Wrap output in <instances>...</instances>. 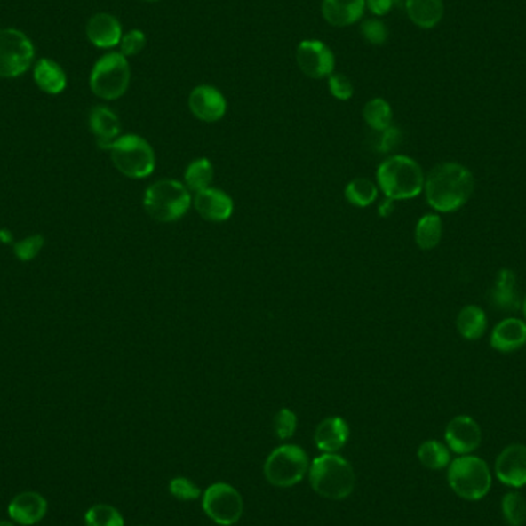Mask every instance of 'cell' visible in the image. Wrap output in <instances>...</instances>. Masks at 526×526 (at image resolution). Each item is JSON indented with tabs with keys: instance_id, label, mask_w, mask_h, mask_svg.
Here are the masks:
<instances>
[{
	"instance_id": "obj_23",
	"label": "cell",
	"mask_w": 526,
	"mask_h": 526,
	"mask_svg": "<svg viewBox=\"0 0 526 526\" xmlns=\"http://www.w3.org/2000/svg\"><path fill=\"white\" fill-rule=\"evenodd\" d=\"M36 85L46 94H60L67 88V75L52 59H41L35 67Z\"/></svg>"
},
{
	"instance_id": "obj_27",
	"label": "cell",
	"mask_w": 526,
	"mask_h": 526,
	"mask_svg": "<svg viewBox=\"0 0 526 526\" xmlns=\"http://www.w3.org/2000/svg\"><path fill=\"white\" fill-rule=\"evenodd\" d=\"M212 178H214V168H212L211 162L202 157V159H195L187 166L185 174H183V183L189 191L199 193L202 189L211 187Z\"/></svg>"
},
{
	"instance_id": "obj_3",
	"label": "cell",
	"mask_w": 526,
	"mask_h": 526,
	"mask_svg": "<svg viewBox=\"0 0 526 526\" xmlns=\"http://www.w3.org/2000/svg\"><path fill=\"white\" fill-rule=\"evenodd\" d=\"M308 475L313 490L328 500H344L355 491V469L338 452H323L315 458L309 465Z\"/></svg>"
},
{
	"instance_id": "obj_20",
	"label": "cell",
	"mask_w": 526,
	"mask_h": 526,
	"mask_svg": "<svg viewBox=\"0 0 526 526\" xmlns=\"http://www.w3.org/2000/svg\"><path fill=\"white\" fill-rule=\"evenodd\" d=\"M365 6V0H323L322 16L332 27L342 28L359 22Z\"/></svg>"
},
{
	"instance_id": "obj_43",
	"label": "cell",
	"mask_w": 526,
	"mask_h": 526,
	"mask_svg": "<svg viewBox=\"0 0 526 526\" xmlns=\"http://www.w3.org/2000/svg\"><path fill=\"white\" fill-rule=\"evenodd\" d=\"M522 309H523V315H525V319H526V298L523 299V304H522Z\"/></svg>"
},
{
	"instance_id": "obj_28",
	"label": "cell",
	"mask_w": 526,
	"mask_h": 526,
	"mask_svg": "<svg viewBox=\"0 0 526 526\" xmlns=\"http://www.w3.org/2000/svg\"><path fill=\"white\" fill-rule=\"evenodd\" d=\"M379 187L366 178H355L345 188V199L351 205L366 208L372 205L378 199Z\"/></svg>"
},
{
	"instance_id": "obj_9",
	"label": "cell",
	"mask_w": 526,
	"mask_h": 526,
	"mask_svg": "<svg viewBox=\"0 0 526 526\" xmlns=\"http://www.w3.org/2000/svg\"><path fill=\"white\" fill-rule=\"evenodd\" d=\"M35 45L16 28L0 29V77L14 79L25 75L35 60Z\"/></svg>"
},
{
	"instance_id": "obj_4",
	"label": "cell",
	"mask_w": 526,
	"mask_h": 526,
	"mask_svg": "<svg viewBox=\"0 0 526 526\" xmlns=\"http://www.w3.org/2000/svg\"><path fill=\"white\" fill-rule=\"evenodd\" d=\"M193 203L191 191L185 183L163 179L149 185L143 195V206L157 222H176L182 219Z\"/></svg>"
},
{
	"instance_id": "obj_26",
	"label": "cell",
	"mask_w": 526,
	"mask_h": 526,
	"mask_svg": "<svg viewBox=\"0 0 526 526\" xmlns=\"http://www.w3.org/2000/svg\"><path fill=\"white\" fill-rule=\"evenodd\" d=\"M442 235H443V222H442L439 214L431 212V214H425L418 219L414 237H416V243L420 250H424V251L434 250L435 246L441 243Z\"/></svg>"
},
{
	"instance_id": "obj_2",
	"label": "cell",
	"mask_w": 526,
	"mask_h": 526,
	"mask_svg": "<svg viewBox=\"0 0 526 526\" xmlns=\"http://www.w3.org/2000/svg\"><path fill=\"white\" fill-rule=\"evenodd\" d=\"M376 179L379 189L391 201L414 199L424 191V170L408 155H395L385 159L378 168Z\"/></svg>"
},
{
	"instance_id": "obj_35",
	"label": "cell",
	"mask_w": 526,
	"mask_h": 526,
	"mask_svg": "<svg viewBox=\"0 0 526 526\" xmlns=\"http://www.w3.org/2000/svg\"><path fill=\"white\" fill-rule=\"evenodd\" d=\"M361 33L366 42L371 45H384L388 39V28L385 27L384 22L371 19L362 23Z\"/></svg>"
},
{
	"instance_id": "obj_6",
	"label": "cell",
	"mask_w": 526,
	"mask_h": 526,
	"mask_svg": "<svg viewBox=\"0 0 526 526\" xmlns=\"http://www.w3.org/2000/svg\"><path fill=\"white\" fill-rule=\"evenodd\" d=\"M108 151L117 171H121L126 178L145 179L155 171V149L140 136H119Z\"/></svg>"
},
{
	"instance_id": "obj_13",
	"label": "cell",
	"mask_w": 526,
	"mask_h": 526,
	"mask_svg": "<svg viewBox=\"0 0 526 526\" xmlns=\"http://www.w3.org/2000/svg\"><path fill=\"white\" fill-rule=\"evenodd\" d=\"M496 475L498 481L509 488L526 485V445L513 443L498 454L496 460Z\"/></svg>"
},
{
	"instance_id": "obj_42",
	"label": "cell",
	"mask_w": 526,
	"mask_h": 526,
	"mask_svg": "<svg viewBox=\"0 0 526 526\" xmlns=\"http://www.w3.org/2000/svg\"><path fill=\"white\" fill-rule=\"evenodd\" d=\"M0 526H14L12 522L0 521Z\"/></svg>"
},
{
	"instance_id": "obj_25",
	"label": "cell",
	"mask_w": 526,
	"mask_h": 526,
	"mask_svg": "<svg viewBox=\"0 0 526 526\" xmlns=\"http://www.w3.org/2000/svg\"><path fill=\"white\" fill-rule=\"evenodd\" d=\"M458 331L466 340H479L488 330V317L481 307L466 305L458 315Z\"/></svg>"
},
{
	"instance_id": "obj_14",
	"label": "cell",
	"mask_w": 526,
	"mask_h": 526,
	"mask_svg": "<svg viewBox=\"0 0 526 526\" xmlns=\"http://www.w3.org/2000/svg\"><path fill=\"white\" fill-rule=\"evenodd\" d=\"M191 113L202 122H218L227 113V100L214 86H195L188 99Z\"/></svg>"
},
{
	"instance_id": "obj_30",
	"label": "cell",
	"mask_w": 526,
	"mask_h": 526,
	"mask_svg": "<svg viewBox=\"0 0 526 526\" xmlns=\"http://www.w3.org/2000/svg\"><path fill=\"white\" fill-rule=\"evenodd\" d=\"M363 119L372 132H380L391 126L393 109L384 99H371L363 108Z\"/></svg>"
},
{
	"instance_id": "obj_24",
	"label": "cell",
	"mask_w": 526,
	"mask_h": 526,
	"mask_svg": "<svg viewBox=\"0 0 526 526\" xmlns=\"http://www.w3.org/2000/svg\"><path fill=\"white\" fill-rule=\"evenodd\" d=\"M405 6L408 18L420 28H434L443 18L442 0H406Z\"/></svg>"
},
{
	"instance_id": "obj_32",
	"label": "cell",
	"mask_w": 526,
	"mask_h": 526,
	"mask_svg": "<svg viewBox=\"0 0 526 526\" xmlns=\"http://www.w3.org/2000/svg\"><path fill=\"white\" fill-rule=\"evenodd\" d=\"M86 526H125L121 513L111 505H94L86 511Z\"/></svg>"
},
{
	"instance_id": "obj_16",
	"label": "cell",
	"mask_w": 526,
	"mask_h": 526,
	"mask_svg": "<svg viewBox=\"0 0 526 526\" xmlns=\"http://www.w3.org/2000/svg\"><path fill=\"white\" fill-rule=\"evenodd\" d=\"M46 509L48 504L44 496L39 492L25 491L12 498V504L8 505V514L19 525L29 526L41 522L45 517Z\"/></svg>"
},
{
	"instance_id": "obj_21",
	"label": "cell",
	"mask_w": 526,
	"mask_h": 526,
	"mask_svg": "<svg viewBox=\"0 0 526 526\" xmlns=\"http://www.w3.org/2000/svg\"><path fill=\"white\" fill-rule=\"evenodd\" d=\"M90 128L98 140L99 148L109 149L121 134L119 117L107 107H94L90 113Z\"/></svg>"
},
{
	"instance_id": "obj_31",
	"label": "cell",
	"mask_w": 526,
	"mask_h": 526,
	"mask_svg": "<svg viewBox=\"0 0 526 526\" xmlns=\"http://www.w3.org/2000/svg\"><path fill=\"white\" fill-rule=\"evenodd\" d=\"M502 514L509 526L525 525L526 498L521 492L511 491L502 498Z\"/></svg>"
},
{
	"instance_id": "obj_12",
	"label": "cell",
	"mask_w": 526,
	"mask_h": 526,
	"mask_svg": "<svg viewBox=\"0 0 526 526\" xmlns=\"http://www.w3.org/2000/svg\"><path fill=\"white\" fill-rule=\"evenodd\" d=\"M445 441L450 451L466 456L481 446V426L469 416H458L446 426Z\"/></svg>"
},
{
	"instance_id": "obj_7",
	"label": "cell",
	"mask_w": 526,
	"mask_h": 526,
	"mask_svg": "<svg viewBox=\"0 0 526 526\" xmlns=\"http://www.w3.org/2000/svg\"><path fill=\"white\" fill-rule=\"evenodd\" d=\"M132 81V69L121 52H108L99 59L90 76L92 92L103 100H116L125 94Z\"/></svg>"
},
{
	"instance_id": "obj_39",
	"label": "cell",
	"mask_w": 526,
	"mask_h": 526,
	"mask_svg": "<svg viewBox=\"0 0 526 526\" xmlns=\"http://www.w3.org/2000/svg\"><path fill=\"white\" fill-rule=\"evenodd\" d=\"M401 130L395 128V126H389V128H387L384 132H379L376 148H378L380 153H389V151H393V149L401 143Z\"/></svg>"
},
{
	"instance_id": "obj_18",
	"label": "cell",
	"mask_w": 526,
	"mask_h": 526,
	"mask_svg": "<svg viewBox=\"0 0 526 526\" xmlns=\"http://www.w3.org/2000/svg\"><path fill=\"white\" fill-rule=\"evenodd\" d=\"M86 37L98 48H115L122 41L121 23L108 12H98L86 23Z\"/></svg>"
},
{
	"instance_id": "obj_44",
	"label": "cell",
	"mask_w": 526,
	"mask_h": 526,
	"mask_svg": "<svg viewBox=\"0 0 526 526\" xmlns=\"http://www.w3.org/2000/svg\"><path fill=\"white\" fill-rule=\"evenodd\" d=\"M143 2H157V0H143Z\"/></svg>"
},
{
	"instance_id": "obj_33",
	"label": "cell",
	"mask_w": 526,
	"mask_h": 526,
	"mask_svg": "<svg viewBox=\"0 0 526 526\" xmlns=\"http://www.w3.org/2000/svg\"><path fill=\"white\" fill-rule=\"evenodd\" d=\"M170 492H171L172 498H179L182 502L197 500L202 496L201 488L187 477H174L170 482Z\"/></svg>"
},
{
	"instance_id": "obj_37",
	"label": "cell",
	"mask_w": 526,
	"mask_h": 526,
	"mask_svg": "<svg viewBox=\"0 0 526 526\" xmlns=\"http://www.w3.org/2000/svg\"><path fill=\"white\" fill-rule=\"evenodd\" d=\"M328 85H330V92H331L332 96L339 99V100H348V99L353 98L355 88H353V84L347 76L340 75V73H332L330 76Z\"/></svg>"
},
{
	"instance_id": "obj_5",
	"label": "cell",
	"mask_w": 526,
	"mask_h": 526,
	"mask_svg": "<svg viewBox=\"0 0 526 526\" xmlns=\"http://www.w3.org/2000/svg\"><path fill=\"white\" fill-rule=\"evenodd\" d=\"M448 483L458 498L474 502L491 490V471L485 460L466 454L448 465Z\"/></svg>"
},
{
	"instance_id": "obj_8",
	"label": "cell",
	"mask_w": 526,
	"mask_h": 526,
	"mask_svg": "<svg viewBox=\"0 0 526 526\" xmlns=\"http://www.w3.org/2000/svg\"><path fill=\"white\" fill-rule=\"evenodd\" d=\"M308 454L298 445H282L269 454L263 465V474L271 485L290 488L298 485L309 471Z\"/></svg>"
},
{
	"instance_id": "obj_36",
	"label": "cell",
	"mask_w": 526,
	"mask_h": 526,
	"mask_svg": "<svg viewBox=\"0 0 526 526\" xmlns=\"http://www.w3.org/2000/svg\"><path fill=\"white\" fill-rule=\"evenodd\" d=\"M119 45H121V54H124L125 58L138 56L139 52H142L143 48L147 45V37L140 29H132L125 36H122Z\"/></svg>"
},
{
	"instance_id": "obj_34",
	"label": "cell",
	"mask_w": 526,
	"mask_h": 526,
	"mask_svg": "<svg viewBox=\"0 0 526 526\" xmlns=\"http://www.w3.org/2000/svg\"><path fill=\"white\" fill-rule=\"evenodd\" d=\"M298 429V416L288 410V408H282L281 411L275 414V433L281 441H288L291 439L294 433Z\"/></svg>"
},
{
	"instance_id": "obj_29",
	"label": "cell",
	"mask_w": 526,
	"mask_h": 526,
	"mask_svg": "<svg viewBox=\"0 0 526 526\" xmlns=\"http://www.w3.org/2000/svg\"><path fill=\"white\" fill-rule=\"evenodd\" d=\"M418 458L425 468L439 471L451 464L450 448L439 441H426L418 446Z\"/></svg>"
},
{
	"instance_id": "obj_19",
	"label": "cell",
	"mask_w": 526,
	"mask_h": 526,
	"mask_svg": "<svg viewBox=\"0 0 526 526\" xmlns=\"http://www.w3.org/2000/svg\"><path fill=\"white\" fill-rule=\"evenodd\" d=\"M349 437V426L342 418H328L317 425L315 433V446L326 454L340 451Z\"/></svg>"
},
{
	"instance_id": "obj_1",
	"label": "cell",
	"mask_w": 526,
	"mask_h": 526,
	"mask_svg": "<svg viewBox=\"0 0 526 526\" xmlns=\"http://www.w3.org/2000/svg\"><path fill=\"white\" fill-rule=\"evenodd\" d=\"M473 172L458 162H443L425 176V197L435 212H454L474 193Z\"/></svg>"
},
{
	"instance_id": "obj_41",
	"label": "cell",
	"mask_w": 526,
	"mask_h": 526,
	"mask_svg": "<svg viewBox=\"0 0 526 526\" xmlns=\"http://www.w3.org/2000/svg\"><path fill=\"white\" fill-rule=\"evenodd\" d=\"M394 211V201H391V199H385L380 205H379V214L382 216V218H388L391 216Z\"/></svg>"
},
{
	"instance_id": "obj_22",
	"label": "cell",
	"mask_w": 526,
	"mask_h": 526,
	"mask_svg": "<svg viewBox=\"0 0 526 526\" xmlns=\"http://www.w3.org/2000/svg\"><path fill=\"white\" fill-rule=\"evenodd\" d=\"M491 302L496 308L514 311L521 307L517 294V277L511 269H500L492 285Z\"/></svg>"
},
{
	"instance_id": "obj_10",
	"label": "cell",
	"mask_w": 526,
	"mask_h": 526,
	"mask_svg": "<svg viewBox=\"0 0 526 526\" xmlns=\"http://www.w3.org/2000/svg\"><path fill=\"white\" fill-rule=\"evenodd\" d=\"M202 508L214 523L233 526L243 514V498L235 486L218 482L203 491Z\"/></svg>"
},
{
	"instance_id": "obj_40",
	"label": "cell",
	"mask_w": 526,
	"mask_h": 526,
	"mask_svg": "<svg viewBox=\"0 0 526 526\" xmlns=\"http://www.w3.org/2000/svg\"><path fill=\"white\" fill-rule=\"evenodd\" d=\"M365 4L370 12H374L376 16H385L391 12L394 0H365Z\"/></svg>"
},
{
	"instance_id": "obj_38",
	"label": "cell",
	"mask_w": 526,
	"mask_h": 526,
	"mask_svg": "<svg viewBox=\"0 0 526 526\" xmlns=\"http://www.w3.org/2000/svg\"><path fill=\"white\" fill-rule=\"evenodd\" d=\"M42 245H44V239L41 235H31V237H27L22 242L16 243L14 252L20 260H31L39 252Z\"/></svg>"
},
{
	"instance_id": "obj_11",
	"label": "cell",
	"mask_w": 526,
	"mask_h": 526,
	"mask_svg": "<svg viewBox=\"0 0 526 526\" xmlns=\"http://www.w3.org/2000/svg\"><path fill=\"white\" fill-rule=\"evenodd\" d=\"M299 68L311 79H323L334 73L336 60L331 50L319 41L300 42L296 52Z\"/></svg>"
},
{
	"instance_id": "obj_15",
	"label": "cell",
	"mask_w": 526,
	"mask_h": 526,
	"mask_svg": "<svg viewBox=\"0 0 526 526\" xmlns=\"http://www.w3.org/2000/svg\"><path fill=\"white\" fill-rule=\"evenodd\" d=\"M193 203L202 218L210 222H225L235 211L233 199L227 193H223L222 189L212 187L195 193Z\"/></svg>"
},
{
	"instance_id": "obj_17",
	"label": "cell",
	"mask_w": 526,
	"mask_h": 526,
	"mask_svg": "<svg viewBox=\"0 0 526 526\" xmlns=\"http://www.w3.org/2000/svg\"><path fill=\"white\" fill-rule=\"evenodd\" d=\"M490 344L498 353H513L526 345V322L506 317L492 328Z\"/></svg>"
}]
</instances>
